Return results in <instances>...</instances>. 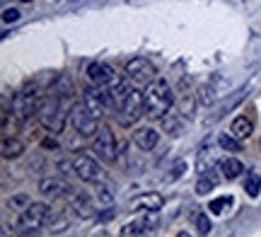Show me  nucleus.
I'll return each instance as SVG.
<instances>
[{
	"mask_svg": "<svg viewBox=\"0 0 261 237\" xmlns=\"http://www.w3.org/2000/svg\"><path fill=\"white\" fill-rule=\"evenodd\" d=\"M68 102L70 99H65V97H58L54 92H48L44 99H41V104H39V121L41 126L51 133H61L65 128V119H68Z\"/></svg>",
	"mask_w": 261,
	"mask_h": 237,
	"instance_id": "nucleus-3",
	"label": "nucleus"
},
{
	"mask_svg": "<svg viewBox=\"0 0 261 237\" xmlns=\"http://www.w3.org/2000/svg\"><path fill=\"white\" fill-rule=\"evenodd\" d=\"M247 92H249V90H240L237 95H232V97H230V99H227V102H225L223 107H220V112H218V114H215V116H225V114H230V109H232V107H237V104H240V102H242L244 97H247Z\"/></svg>",
	"mask_w": 261,
	"mask_h": 237,
	"instance_id": "nucleus-20",
	"label": "nucleus"
},
{
	"mask_svg": "<svg viewBox=\"0 0 261 237\" xmlns=\"http://www.w3.org/2000/svg\"><path fill=\"white\" fill-rule=\"evenodd\" d=\"M48 220H51V208L46 203H29V206H24L22 216H19V225H22L24 232H29V230L41 228Z\"/></svg>",
	"mask_w": 261,
	"mask_h": 237,
	"instance_id": "nucleus-7",
	"label": "nucleus"
},
{
	"mask_svg": "<svg viewBox=\"0 0 261 237\" xmlns=\"http://www.w3.org/2000/svg\"><path fill=\"white\" fill-rule=\"evenodd\" d=\"M112 95H114V114H116L119 123L121 126H133L145 112L143 92H138L133 85H128L126 80L119 77L112 85Z\"/></svg>",
	"mask_w": 261,
	"mask_h": 237,
	"instance_id": "nucleus-1",
	"label": "nucleus"
},
{
	"mask_svg": "<svg viewBox=\"0 0 261 237\" xmlns=\"http://www.w3.org/2000/svg\"><path fill=\"white\" fill-rule=\"evenodd\" d=\"M70 196H73V210H75L77 218L90 220L97 216V208H94V203H92V199H90L87 191H73Z\"/></svg>",
	"mask_w": 261,
	"mask_h": 237,
	"instance_id": "nucleus-13",
	"label": "nucleus"
},
{
	"mask_svg": "<svg viewBox=\"0 0 261 237\" xmlns=\"http://www.w3.org/2000/svg\"><path fill=\"white\" fill-rule=\"evenodd\" d=\"M99 196H102L104 203H109V201H112V191H107V187H104L102 181H99Z\"/></svg>",
	"mask_w": 261,
	"mask_h": 237,
	"instance_id": "nucleus-27",
	"label": "nucleus"
},
{
	"mask_svg": "<svg viewBox=\"0 0 261 237\" xmlns=\"http://www.w3.org/2000/svg\"><path fill=\"white\" fill-rule=\"evenodd\" d=\"M17 19H19V10H15V8L3 10V22H17Z\"/></svg>",
	"mask_w": 261,
	"mask_h": 237,
	"instance_id": "nucleus-25",
	"label": "nucleus"
},
{
	"mask_svg": "<svg viewBox=\"0 0 261 237\" xmlns=\"http://www.w3.org/2000/svg\"><path fill=\"white\" fill-rule=\"evenodd\" d=\"M158 131L155 128H138V131L133 133V141H136V145H138L140 150H152L155 145H158Z\"/></svg>",
	"mask_w": 261,
	"mask_h": 237,
	"instance_id": "nucleus-14",
	"label": "nucleus"
},
{
	"mask_svg": "<svg viewBox=\"0 0 261 237\" xmlns=\"http://www.w3.org/2000/svg\"><path fill=\"white\" fill-rule=\"evenodd\" d=\"M70 123L75 126V131L83 133V136H94V133L99 131V119L83 104H75L70 109Z\"/></svg>",
	"mask_w": 261,
	"mask_h": 237,
	"instance_id": "nucleus-8",
	"label": "nucleus"
},
{
	"mask_svg": "<svg viewBox=\"0 0 261 237\" xmlns=\"http://www.w3.org/2000/svg\"><path fill=\"white\" fill-rule=\"evenodd\" d=\"M58 170L63 172V174H68V172L73 170V160H61L58 162Z\"/></svg>",
	"mask_w": 261,
	"mask_h": 237,
	"instance_id": "nucleus-28",
	"label": "nucleus"
},
{
	"mask_svg": "<svg viewBox=\"0 0 261 237\" xmlns=\"http://www.w3.org/2000/svg\"><path fill=\"white\" fill-rule=\"evenodd\" d=\"M184 167H187V162H184V160H179L177 165H174V172H172V179H177L179 174L184 172Z\"/></svg>",
	"mask_w": 261,
	"mask_h": 237,
	"instance_id": "nucleus-29",
	"label": "nucleus"
},
{
	"mask_svg": "<svg viewBox=\"0 0 261 237\" xmlns=\"http://www.w3.org/2000/svg\"><path fill=\"white\" fill-rule=\"evenodd\" d=\"M44 148H51V150H56L58 143H56V141H48V138H46V141H44Z\"/></svg>",
	"mask_w": 261,
	"mask_h": 237,
	"instance_id": "nucleus-31",
	"label": "nucleus"
},
{
	"mask_svg": "<svg viewBox=\"0 0 261 237\" xmlns=\"http://www.w3.org/2000/svg\"><path fill=\"white\" fill-rule=\"evenodd\" d=\"M39 191L46 199H61V196H70L73 187H68L61 177H46V179H41V184H39Z\"/></svg>",
	"mask_w": 261,
	"mask_h": 237,
	"instance_id": "nucleus-11",
	"label": "nucleus"
},
{
	"mask_svg": "<svg viewBox=\"0 0 261 237\" xmlns=\"http://www.w3.org/2000/svg\"><path fill=\"white\" fill-rule=\"evenodd\" d=\"M73 172L77 174V179L87 181V184H99L104 179V170L99 167V162L85 152H77L73 157Z\"/></svg>",
	"mask_w": 261,
	"mask_h": 237,
	"instance_id": "nucleus-5",
	"label": "nucleus"
},
{
	"mask_svg": "<svg viewBox=\"0 0 261 237\" xmlns=\"http://www.w3.org/2000/svg\"><path fill=\"white\" fill-rule=\"evenodd\" d=\"M196 228H198V232H201V235L211 232V220L205 218L203 213H198V216H196Z\"/></svg>",
	"mask_w": 261,
	"mask_h": 237,
	"instance_id": "nucleus-24",
	"label": "nucleus"
},
{
	"mask_svg": "<svg viewBox=\"0 0 261 237\" xmlns=\"http://www.w3.org/2000/svg\"><path fill=\"white\" fill-rule=\"evenodd\" d=\"M22 3H32V0H22Z\"/></svg>",
	"mask_w": 261,
	"mask_h": 237,
	"instance_id": "nucleus-32",
	"label": "nucleus"
},
{
	"mask_svg": "<svg viewBox=\"0 0 261 237\" xmlns=\"http://www.w3.org/2000/svg\"><path fill=\"white\" fill-rule=\"evenodd\" d=\"M232 136H237V138H249L252 136V131H254V123H252V119H247V116H237L232 121Z\"/></svg>",
	"mask_w": 261,
	"mask_h": 237,
	"instance_id": "nucleus-17",
	"label": "nucleus"
},
{
	"mask_svg": "<svg viewBox=\"0 0 261 237\" xmlns=\"http://www.w3.org/2000/svg\"><path fill=\"white\" fill-rule=\"evenodd\" d=\"M165 206V199L158 191H150V194H140L128 203V210H150V213H158Z\"/></svg>",
	"mask_w": 261,
	"mask_h": 237,
	"instance_id": "nucleus-12",
	"label": "nucleus"
},
{
	"mask_svg": "<svg viewBox=\"0 0 261 237\" xmlns=\"http://www.w3.org/2000/svg\"><path fill=\"white\" fill-rule=\"evenodd\" d=\"M92 150L94 155L104 162H114L119 157V150H116V141H114V133L109 128H99L94 133V141H92Z\"/></svg>",
	"mask_w": 261,
	"mask_h": 237,
	"instance_id": "nucleus-9",
	"label": "nucleus"
},
{
	"mask_svg": "<svg viewBox=\"0 0 261 237\" xmlns=\"http://www.w3.org/2000/svg\"><path fill=\"white\" fill-rule=\"evenodd\" d=\"M87 77H90V83L97 87H112L119 77L114 73L112 66H107V63H90L87 66Z\"/></svg>",
	"mask_w": 261,
	"mask_h": 237,
	"instance_id": "nucleus-10",
	"label": "nucleus"
},
{
	"mask_svg": "<svg viewBox=\"0 0 261 237\" xmlns=\"http://www.w3.org/2000/svg\"><path fill=\"white\" fill-rule=\"evenodd\" d=\"M215 184H218V179H215L213 174H201V179L196 181V194H208V191L215 189Z\"/></svg>",
	"mask_w": 261,
	"mask_h": 237,
	"instance_id": "nucleus-19",
	"label": "nucleus"
},
{
	"mask_svg": "<svg viewBox=\"0 0 261 237\" xmlns=\"http://www.w3.org/2000/svg\"><path fill=\"white\" fill-rule=\"evenodd\" d=\"M39 104H41V97H39L37 85H24L12 99V114L19 123H27L32 121L34 114H39Z\"/></svg>",
	"mask_w": 261,
	"mask_h": 237,
	"instance_id": "nucleus-4",
	"label": "nucleus"
},
{
	"mask_svg": "<svg viewBox=\"0 0 261 237\" xmlns=\"http://www.w3.org/2000/svg\"><path fill=\"white\" fill-rule=\"evenodd\" d=\"M232 206V196H223V199H215L208 203V208H211V213H215V216H220L225 208H230Z\"/></svg>",
	"mask_w": 261,
	"mask_h": 237,
	"instance_id": "nucleus-21",
	"label": "nucleus"
},
{
	"mask_svg": "<svg viewBox=\"0 0 261 237\" xmlns=\"http://www.w3.org/2000/svg\"><path fill=\"white\" fill-rule=\"evenodd\" d=\"M10 206H29L27 196H15V199L10 201Z\"/></svg>",
	"mask_w": 261,
	"mask_h": 237,
	"instance_id": "nucleus-30",
	"label": "nucleus"
},
{
	"mask_svg": "<svg viewBox=\"0 0 261 237\" xmlns=\"http://www.w3.org/2000/svg\"><path fill=\"white\" fill-rule=\"evenodd\" d=\"M22 150H24L22 141H17V138H8V136L3 138V157H5V160H10V157H19Z\"/></svg>",
	"mask_w": 261,
	"mask_h": 237,
	"instance_id": "nucleus-18",
	"label": "nucleus"
},
{
	"mask_svg": "<svg viewBox=\"0 0 261 237\" xmlns=\"http://www.w3.org/2000/svg\"><path fill=\"white\" fill-rule=\"evenodd\" d=\"M218 167H220V172L225 174V179H234V177H240L244 170V165L237 157H223V160L218 162Z\"/></svg>",
	"mask_w": 261,
	"mask_h": 237,
	"instance_id": "nucleus-15",
	"label": "nucleus"
},
{
	"mask_svg": "<svg viewBox=\"0 0 261 237\" xmlns=\"http://www.w3.org/2000/svg\"><path fill=\"white\" fill-rule=\"evenodd\" d=\"M152 225H155V218H140L136 220V223H128L126 228L121 230V235H148L150 230H152Z\"/></svg>",
	"mask_w": 261,
	"mask_h": 237,
	"instance_id": "nucleus-16",
	"label": "nucleus"
},
{
	"mask_svg": "<svg viewBox=\"0 0 261 237\" xmlns=\"http://www.w3.org/2000/svg\"><path fill=\"white\" fill-rule=\"evenodd\" d=\"M123 70H126V77H130L133 83H140V85H148V83H152V80L158 77V68L143 56L130 58Z\"/></svg>",
	"mask_w": 261,
	"mask_h": 237,
	"instance_id": "nucleus-6",
	"label": "nucleus"
},
{
	"mask_svg": "<svg viewBox=\"0 0 261 237\" xmlns=\"http://www.w3.org/2000/svg\"><path fill=\"white\" fill-rule=\"evenodd\" d=\"M165 128H169V133H179V121H174V119H165Z\"/></svg>",
	"mask_w": 261,
	"mask_h": 237,
	"instance_id": "nucleus-26",
	"label": "nucleus"
},
{
	"mask_svg": "<svg viewBox=\"0 0 261 237\" xmlns=\"http://www.w3.org/2000/svg\"><path fill=\"white\" fill-rule=\"evenodd\" d=\"M143 99H145V114L150 119H165V114H169V109L174 104L172 90L167 80L162 77H155L152 83H148V87L143 90Z\"/></svg>",
	"mask_w": 261,
	"mask_h": 237,
	"instance_id": "nucleus-2",
	"label": "nucleus"
},
{
	"mask_svg": "<svg viewBox=\"0 0 261 237\" xmlns=\"http://www.w3.org/2000/svg\"><path fill=\"white\" fill-rule=\"evenodd\" d=\"M218 143H220V148H223V150H232V152H237L240 150V141H237V136H220V138H218Z\"/></svg>",
	"mask_w": 261,
	"mask_h": 237,
	"instance_id": "nucleus-23",
	"label": "nucleus"
},
{
	"mask_svg": "<svg viewBox=\"0 0 261 237\" xmlns=\"http://www.w3.org/2000/svg\"><path fill=\"white\" fill-rule=\"evenodd\" d=\"M244 189H247V194L249 196H259V191H261V177L259 174H249L247 177V184H244Z\"/></svg>",
	"mask_w": 261,
	"mask_h": 237,
	"instance_id": "nucleus-22",
	"label": "nucleus"
}]
</instances>
